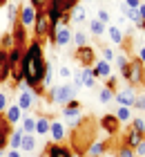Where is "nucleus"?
<instances>
[{"label":"nucleus","mask_w":145,"mask_h":157,"mask_svg":"<svg viewBox=\"0 0 145 157\" xmlns=\"http://www.w3.org/2000/svg\"><path fill=\"white\" fill-rule=\"evenodd\" d=\"M0 47L7 49V52H9L11 47H16V43H13V36H11V34H5V36H2V43H0Z\"/></svg>","instance_id":"obj_33"},{"label":"nucleus","mask_w":145,"mask_h":157,"mask_svg":"<svg viewBox=\"0 0 145 157\" xmlns=\"http://www.w3.org/2000/svg\"><path fill=\"white\" fill-rule=\"evenodd\" d=\"M13 132L11 124L5 119V115H0V151H2L5 146H9V135Z\"/></svg>","instance_id":"obj_12"},{"label":"nucleus","mask_w":145,"mask_h":157,"mask_svg":"<svg viewBox=\"0 0 145 157\" xmlns=\"http://www.w3.org/2000/svg\"><path fill=\"white\" fill-rule=\"evenodd\" d=\"M139 13H141V20H145V5H139Z\"/></svg>","instance_id":"obj_48"},{"label":"nucleus","mask_w":145,"mask_h":157,"mask_svg":"<svg viewBox=\"0 0 145 157\" xmlns=\"http://www.w3.org/2000/svg\"><path fill=\"white\" fill-rule=\"evenodd\" d=\"M49 99H52L54 103H60V105H67L71 99H76V88L69 83L65 85H54L52 90H49Z\"/></svg>","instance_id":"obj_4"},{"label":"nucleus","mask_w":145,"mask_h":157,"mask_svg":"<svg viewBox=\"0 0 145 157\" xmlns=\"http://www.w3.org/2000/svg\"><path fill=\"white\" fill-rule=\"evenodd\" d=\"M7 157H20V153H18V151H9V153H7Z\"/></svg>","instance_id":"obj_49"},{"label":"nucleus","mask_w":145,"mask_h":157,"mask_svg":"<svg viewBox=\"0 0 145 157\" xmlns=\"http://www.w3.org/2000/svg\"><path fill=\"white\" fill-rule=\"evenodd\" d=\"M74 59L81 63L83 67H92L94 63H96V59H94V49H92L89 45L78 47V49H76V54H74Z\"/></svg>","instance_id":"obj_7"},{"label":"nucleus","mask_w":145,"mask_h":157,"mask_svg":"<svg viewBox=\"0 0 145 157\" xmlns=\"http://www.w3.org/2000/svg\"><path fill=\"white\" fill-rule=\"evenodd\" d=\"M136 27H141V29H145V20H141V23L136 25Z\"/></svg>","instance_id":"obj_50"},{"label":"nucleus","mask_w":145,"mask_h":157,"mask_svg":"<svg viewBox=\"0 0 145 157\" xmlns=\"http://www.w3.org/2000/svg\"><path fill=\"white\" fill-rule=\"evenodd\" d=\"M125 5H127V7H139L141 0H125Z\"/></svg>","instance_id":"obj_46"},{"label":"nucleus","mask_w":145,"mask_h":157,"mask_svg":"<svg viewBox=\"0 0 145 157\" xmlns=\"http://www.w3.org/2000/svg\"><path fill=\"white\" fill-rule=\"evenodd\" d=\"M87 2H89V0H87Z\"/></svg>","instance_id":"obj_54"},{"label":"nucleus","mask_w":145,"mask_h":157,"mask_svg":"<svg viewBox=\"0 0 145 157\" xmlns=\"http://www.w3.org/2000/svg\"><path fill=\"white\" fill-rule=\"evenodd\" d=\"M112 59H114V52H112L110 47H103V61H107V63H110Z\"/></svg>","instance_id":"obj_42"},{"label":"nucleus","mask_w":145,"mask_h":157,"mask_svg":"<svg viewBox=\"0 0 145 157\" xmlns=\"http://www.w3.org/2000/svg\"><path fill=\"white\" fill-rule=\"evenodd\" d=\"M5 110H7V94H5V92H0V115H2Z\"/></svg>","instance_id":"obj_43"},{"label":"nucleus","mask_w":145,"mask_h":157,"mask_svg":"<svg viewBox=\"0 0 145 157\" xmlns=\"http://www.w3.org/2000/svg\"><path fill=\"white\" fill-rule=\"evenodd\" d=\"M47 5H49V0H31V7H34L36 11H42Z\"/></svg>","instance_id":"obj_39"},{"label":"nucleus","mask_w":145,"mask_h":157,"mask_svg":"<svg viewBox=\"0 0 145 157\" xmlns=\"http://www.w3.org/2000/svg\"><path fill=\"white\" fill-rule=\"evenodd\" d=\"M63 117L67 119V121H71L74 124L76 119H81V103L76 101V99H71V101L65 105V110H63Z\"/></svg>","instance_id":"obj_11"},{"label":"nucleus","mask_w":145,"mask_h":157,"mask_svg":"<svg viewBox=\"0 0 145 157\" xmlns=\"http://www.w3.org/2000/svg\"><path fill=\"white\" fill-rule=\"evenodd\" d=\"M49 132H52V141L54 144H60V141L65 139V135H67V130H65V126L60 124V121H52Z\"/></svg>","instance_id":"obj_15"},{"label":"nucleus","mask_w":145,"mask_h":157,"mask_svg":"<svg viewBox=\"0 0 145 157\" xmlns=\"http://www.w3.org/2000/svg\"><path fill=\"white\" fill-rule=\"evenodd\" d=\"M139 59H141V63H145V47L139 49Z\"/></svg>","instance_id":"obj_47"},{"label":"nucleus","mask_w":145,"mask_h":157,"mask_svg":"<svg viewBox=\"0 0 145 157\" xmlns=\"http://www.w3.org/2000/svg\"><path fill=\"white\" fill-rule=\"evenodd\" d=\"M96 141V121L92 117H83L74 124L71 130V153L85 157L87 148Z\"/></svg>","instance_id":"obj_2"},{"label":"nucleus","mask_w":145,"mask_h":157,"mask_svg":"<svg viewBox=\"0 0 145 157\" xmlns=\"http://www.w3.org/2000/svg\"><path fill=\"white\" fill-rule=\"evenodd\" d=\"M143 139H145V132H139V130H134V128L129 126V128H127V132H125V139H123V146L136 148Z\"/></svg>","instance_id":"obj_10"},{"label":"nucleus","mask_w":145,"mask_h":157,"mask_svg":"<svg viewBox=\"0 0 145 157\" xmlns=\"http://www.w3.org/2000/svg\"><path fill=\"white\" fill-rule=\"evenodd\" d=\"M94 70V74H96V78H107V76H112V67H110V63L107 61H96L92 65Z\"/></svg>","instance_id":"obj_16"},{"label":"nucleus","mask_w":145,"mask_h":157,"mask_svg":"<svg viewBox=\"0 0 145 157\" xmlns=\"http://www.w3.org/2000/svg\"><path fill=\"white\" fill-rule=\"evenodd\" d=\"M34 148H36V137H34L31 132H25V135H23V144H20V151L34 153Z\"/></svg>","instance_id":"obj_22"},{"label":"nucleus","mask_w":145,"mask_h":157,"mask_svg":"<svg viewBox=\"0 0 145 157\" xmlns=\"http://www.w3.org/2000/svg\"><path fill=\"white\" fill-rule=\"evenodd\" d=\"M98 20H100V23H103V25H107V23H110V11L100 9V11H98Z\"/></svg>","instance_id":"obj_41"},{"label":"nucleus","mask_w":145,"mask_h":157,"mask_svg":"<svg viewBox=\"0 0 145 157\" xmlns=\"http://www.w3.org/2000/svg\"><path fill=\"white\" fill-rule=\"evenodd\" d=\"M116 85H118V78H116V76H107L105 88H110V90H114V92H116Z\"/></svg>","instance_id":"obj_40"},{"label":"nucleus","mask_w":145,"mask_h":157,"mask_svg":"<svg viewBox=\"0 0 145 157\" xmlns=\"http://www.w3.org/2000/svg\"><path fill=\"white\" fill-rule=\"evenodd\" d=\"M132 128H134V130H139V132H145V121H143V117H134L132 119Z\"/></svg>","instance_id":"obj_34"},{"label":"nucleus","mask_w":145,"mask_h":157,"mask_svg":"<svg viewBox=\"0 0 145 157\" xmlns=\"http://www.w3.org/2000/svg\"><path fill=\"white\" fill-rule=\"evenodd\" d=\"M105 151H107V144H105V141H94V144L87 148L85 157H98V155H103Z\"/></svg>","instance_id":"obj_20"},{"label":"nucleus","mask_w":145,"mask_h":157,"mask_svg":"<svg viewBox=\"0 0 145 157\" xmlns=\"http://www.w3.org/2000/svg\"><path fill=\"white\" fill-rule=\"evenodd\" d=\"M116 119H118L121 124H127V121H132V112H129L127 105H118V110H116Z\"/></svg>","instance_id":"obj_24"},{"label":"nucleus","mask_w":145,"mask_h":157,"mask_svg":"<svg viewBox=\"0 0 145 157\" xmlns=\"http://www.w3.org/2000/svg\"><path fill=\"white\" fill-rule=\"evenodd\" d=\"M125 18H129L132 23L139 25L141 23V13H139V7H127V11H125Z\"/></svg>","instance_id":"obj_29"},{"label":"nucleus","mask_w":145,"mask_h":157,"mask_svg":"<svg viewBox=\"0 0 145 157\" xmlns=\"http://www.w3.org/2000/svg\"><path fill=\"white\" fill-rule=\"evenodd\" d=\"M78 76H81V83L85 88H94V85H96V74H94L92 67H83L81 72H78Z\"/></svg>","instance_id":"obj_19"},{"label":"nucleus","mask_w":145,"mask_h":157,"mask_svg":"<svg viewBox=\"0 0 145 157\" xmlns=\"http://www.w3.org/2000/svg\"><path fill=\"white\" fill-rule=\"evenodd\" d=\"M23 130L34 135V130H36V119H34V117H25V119H23Z\"/></svg>","instance_id":"obj_31"},{"label":"nucleus","mask_w":145,"mask_h":157,"mask_svg":"<svg viewBox=\"0 0 145 157\" xmlns=\"http://www.w3.org/2000/svg\"><path fill=\"white\" fill-rule=\"evenodd\" d=\"M23 135H25V130H16V132L9 135V146L13 148V151L20 148V144H23Z\"/></svg>","instance_id":"obj_25"},{"label":"nucleus","mask_w":145,"mask_h":157,"mask_svg":"<svg viewBox=\"0 0 145 157\" xmlns=\"http://www.w3.org/2000/svg\"><path fill=\"white\" fill-rule=\"evenodd\" d=\"M74 40V34H71V29L69 27H58V32H56V38H54V43L58 47H65V45H69V43Z\"/></svg>","instance_id":"obj_13"},{"label":"nucleus","mask_w":145,"mask_h":157,"mask_svg":"<svg viewBox=\"0 0 145 157\" xmlns=\"http://www.w3.org/2000/svg\"><path fill=\"white\" fill-rule=\"evenodd\" d=\"M118 157H136V153H134V148H129V146H121L118 148V153H116Z\"/></svg>","instance_id":"obj_35"},{"label":"nucleus","mask_w":145,"mask_h":157,"mask_svg":"<svg viewBox=\"0 0 145 157\" xmlns=\"http://www.w3.org/2000/svg\"><path fill=\"white\" fill-rule=\"evenodd\" d=\"M0 157H2V151H0Z\"/></svg>","instance_id":"obj_52"},{"label":"nucleus","mask_w":145,"mask_h":157,"mask_svg":"<svg viewBox=\"0 0 145 157\" xmlns=\"http://www.w3.org/2000/svg\"><path fill=\"white\" fill-rule=\"evenodd\" d=\"M134 99H136V90L132 88V85H127V88L114 92V101L118 103V105H127V108H132Z\"/></svg>","instance_id":"obj_6"},{"label":"nucleus","mask_w":145,"mask_h":157,"mask_svg":"<svg viewBox=\"0 0 145 157\" xmlns=\"http://www.w3.org/2000/svg\"><path fill=\"white\" fill-rule=\"evenodd\" d=\"M34 34H36V38H45L47 34H49V16H47V11L42 9V11H36V18H34Z\"/></svg>","instance_id":"obj_5"},{"label":"nucleus","mask_w":145,"mask_h":157,"mask_svg":"<svg viewBox=\"0 0 145 157\" xmlns=\"http://www.w3.org/2000/svg\"><path fill=\"white\" fill-rule=\"evenodd\" d=\"M18 16H20V7H16V5H9V7H7V18H9L11 25L18 23Z\"/></svg>","instance_id":"obj_28"},{"label":"nucleus","mask_w":145,"mask_h":157,"mask_svg":"<svg viewBox=\"0 0 145 157\" xmlns=\"http://www.w3.org/2000/svg\"><path fill=\"white\" fill-rule=\"evenodd\" d=\"M123 78L127 81V85H132V88H145V63H141V59L136 56V59H129L127 67L123 70Z\"/></svg>","instance_id":"obj_3"},{"label":"nucleus","mask_w":145,"mask_h":157,"mask_svg":"<svg viewBox=\"0 0 145 157\" xmlns=\"http://www.w3.org/2000/svg\"><path fill=\"white\" fill-rule=\"evenodd\" d=\"M71 20H74V23H81V20H85V7L78 5L76 9L71 11Z\"/></svg>","instance_id":"obj_32"},{"label":"nucleus","mask_w":145,"mask_h":157,"mask_svg":"<svg viewBox=\"0 0 145 157\" xmlns=\"http://www.w3.org/2000/svg\"><path fill=\"white\" fill-rule=\"evenodd\" d=\"M49 70V63L45 61V54H42V43L29 40V45L23 49V63H20V72H23V83L29 90H34V94H42L45 88H42V81H45V74Z\"/></svg>","instance_id":"obj_1"},{"label":"nucleus","mask_w":145,"mask_h":157,"mask_svg":"<svg viewBox=\"0 0 145 157\" xmlns=\"http://www.w3.org/2000/svg\"><path fill=\"white\" fill-rule=\"evenodd\" d=\"M132 108H136V110H145V94H136Z\"/></svg>","instance_id":"obj_36"},{"label":"nucleus","mask_w":145,"mask_h":157,"mask_svg":"<svg viewBox=\"0 0 145 157\" xmlns=\"http://www.w3.org/2000/svg\"><path fill=\"white\" fill-rule=\"evenodd\" d=\"M134 153H136V155H139V157H145V139H143V141H141V144H139V146H136V148H134Z\"/></svg>","instance_id":"obj_44"},{"label":"nucleus","mask_w":145,"mask_h":157,"mask_svg":"<svg viewBox=\"0 0 145 157\" xmlns=\"http://www.w3.org/2000/svg\"><path fill=\"white\" fill-rule=\"evenodd\" d=\"M112 99H114V90H110V88H103V90L98 92V101H100V103H110Z\"/></svg>","instance_id":"obj_30"},{"label":"nucleus","mask_w":145,"mask_h":157,"mask_svg":"<svg viewBox=\"0 0 145 157\" xmlns=\"http://www.w3.org/2000/svg\"><path fill=\"white\" fill-rule=\"evenodd\" d=\"M5 119L9 121L11 126H13V124H18V121L23 119V110H20V105H18V103H13V105H9V108L5 110Z\"/></svg>","instance_id":"obj_18"},{"label":"nucleus","mask_w":145,"mask_h":157,"mask_svg":"<svg viewBox=\"0 0 145 157\" xmlns=\"http://www.w3.org/2000/svg\"><path fill=\"white\" fill-rule=\"evenodd\" d=\"M34 18H36V9L31 5L27 7H20V16H18V23L25 27V29H29V27L34 25Z\"/></svg>","instance_id":"obj_9"},{"label":"nucleus","mask_w":145,"mask_h":157,"mask_svg":"<svg viewBox=\"0 0 145 157\" xmlns=\"http://www.w3.org/2000/svg\"><path fill=\"white\" fill-rule=\"evenodd\" d=\"M98 157H110V155H107V153H103V155H98Z\"/></svg>","instance_id":"obj_51"},{"label":"nucleus","mask_w":145,"mask_h":157,"mask_svg":"<svg viewBox=\"0 0 145 157\" xmlns=\"http://www.w3.org/2000/svg\"><path fill=\"white\" fill-rule=\"evenodd\" d=\"M89 32L94 34V36H103L105 34V25L100 23L98 18H94V20H89Z\"/></svg>","instance_id":"obj_27"},{"label":"nucleus","mask_w":145,"mask_h":157,"mask_svg":"<svg viewBox=\"0 0 145 157\" xmlns=\"http://www.w3.org/2000/svg\"><path fill=\"white\" fill-rule=\"evenodd\" d=\"M9 78V56H7V49L0 47V83H5Z\"/></svg>","instance_id":"obj_17"},{"label":"nucleus","mask_w":145,"mask_h":157,"mask_svg":"<svg viewBox=\"0 0 145 157\" xmlns=\"http://www.w3.org/2000/svg\"><path fill=\"white\" fill-rule=\"evenodd\" d=\"M74 157H81V155H74Z\"/></svg>","instance_id":"obj_53"},{"label":"nucleus","mask_w":145,"mask_h":157,"mask_svg":"<svg viewBox=\"0 0 145 157\" xmlns=\"http://www.w3.org/2000/svg\"><path fill=\"white\" fill-rule=\"evenodd\" d=\"M45 157H74V153H71L69 146H63V144H47Z\"/></svg>","instance_id":"obj_8"},{"label":"nucleus","mask_w":145,"mask_h":157,"mask_svg":"<svg viewBox=\"0 0 145 157\" xmlns=\"http://www.w3.org/2000/svg\"><path fill=\"white\" fill-rule=\"evenodd\" d=\"M127 63H129V59H127L125 54H118V56H116V65L121 67V72H123V70L127 67Z\"/></svg>","instance_id":"obj_38"},{"label":"nucleus","mask_w":145,"mask_h":157,"mask_svg":"<svg viewBox=\"0 0 145 157\" xmlns=\"http://www.w3.org/2000/svg\"><path fill=\"white\" fill-rule=\"evenodd\" d=\"M100 126H103L105 132H110V135H116L121 130V121L116 119V115H105L103 119H100Z\"/></svg>","instance_id":"obj_14"},{"label":"nucleus","mask_w":145,"mask_h":157,"mask_svg":"<svg viewBox=\"0 0 145 157\" xmlns=\"http://www.w3.org/2000/svg\"><path fill=\"white\" fill-rule=\"evenodd\" d=\"M49 126H52L49 117H38L36 119V132L38 135H49Z\"/></svg>","instance_id":"obj_23"},{"label":"nucleus","mask_w":145,"mask_h":157,"mask_svg":"<svg viewBox=\"0 0 145 157\" xmlns=\"http://www.w3.org/2000/svg\"><path fill=\"white\" fill-rule=\"evenodd\" d=\"M74 43H76L78 47H83V45H87V36H85L83 32H76L74 34Z\"/></svg>","instance_id":"obj_37"},{"label":"nucleus","mask_w":145,"mask_h":157,"mask_svg":"<svg viewBox=\"0 0 145 157\" xmlns=\"http://www.w3.org/2000/svg\"><path fill=\"white\" fill-rule=\"evenodd\" d=\"M18 105H20V110H29V108L34 105L31 90H25V92H20V97H18Z\"/></svg>","instance_id":"obj_21"},{"label":"nucleus","mask_w":145,"mask_h":157,"mask_svg":"<svg viewBox=\"0 0 145 157\" xmlns=\"http://www.w3.org/2000/svg\"><path fill=\"white\" fill-rule=\"evenodd\" d=\"M107 34H110L112 43H116V45H123V34H121V29H118L116 25H110V27H107Z\"/></svg>","instance_id":"obj_26"},{"label":"nucleus","mask_w":145,"mask_h":157,"mask_svg":"<svg viewBox=\"0 0 145 157\" xmlns=\"http://www.w3.org/2000/svg\"><path fill=\"white\" fill-rule=\"evenodd\" d=\"M58 72H60V76H63V78H67V76L71 74V72H69V67H60Z\"/></svg>","instance_id":"obj_45"}]
</instances>
